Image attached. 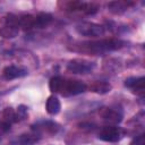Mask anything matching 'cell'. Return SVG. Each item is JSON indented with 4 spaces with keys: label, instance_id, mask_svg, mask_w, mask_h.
<instances>
[{
    "label": "cell",
    "instance_id": "cell-13",
    "mask_svg": "<svg viewBox=\"0 0 145 145\" xmlns=\"http://www.w3.org/2000/svg\"><path fill=\"white\" fill-rule=\"evenodd\" d=\"M130 6H133V2L129 1H111L108 3V9L112 14L120 15L125 12Z\"/></svg>",
    "mask_w": 145,
    "mask_h": 145
},
{
    "label": "cell",
    "instance_id": "cell-1",
    "mask_svg": "<svg viewBox=\"0 0 145 145\" xmlns=\"http://www.w3.org/2000/svg\"><path fill=\"white\" fill-rule=\"evenodd\" d=\"M125 42L119 39H102L96 41H86L75 45L71 50L77 52H85L92 54H101L105 52H111L121 49Z\"/></svg>",
    "mask_w": 145,
    "mask_h": 145
},
{
    "label": "cell",
    "instance_id": "cell-8",
    "mask_svg": "<svg viewBox=\"0 0 145 145\" xmlns=\"http://www.w3.org/2000/svg\"><path fill=\"white\" fill-rule=\"evenodd\" d=\"M59 128H60V126L57 122L52 121V120H41V121H37V122H35L31 126V130L37 133L41 137L44 134L45 135L57 134Z\"/></svg>",
    "mask_w": 145,
    "mask_h": 145
},
{
    "label": "cell",
    "instance_id": "cell-20",
    "mask_svg": "<svg viewBox=\"0 0 145 145\" xmlns=\"http://www.w3.org/2000/svg\"><path fill=\"white\" fill-rule=\"evenodd\" d=\"M10 127H11L10 123H8L7 121H5L3 119H0V137L3 136L5 134H7L10 130Z\"/></svg>",
    "mask_w": 145,
    "mask_h": 145
},
{
    "label": "cell",
    "instance_id": "cell-10",
    "mask_svg": "<svg viewBox=\"0 0 145 145\" xmlns=\"http://www.w3.org/2000/svg\"><path fill=\"white\" fill-rule=\"evenodd\" d=\"M28 74L27 69L19 67V66H15V65H10L7 66L3 70H2V77L6 80H12L16 78H20V77H25Z\"/></svg>",
    "mask_w": 145,
    "mask_h": 145
},
{
    "label": "cell",
    "instance_id": "cell-11",
    "mask_svg": "<svg viewBox=\"0 0 145 145\" xmlns=\"http://www.w3.org/2000/svg\"><path fill=\"white\" fill-rule=\"evenodd\" d=\"M125 86L130 88L133 92L139 93L142 96L144 94V88H145V78L143 76L140 77H128L125 80Z\"/></svg>",
    "mask_w": 145,
    "mask_h": 145
},
{
    "label": "cell",
    "instance_id": "cell-4",
    "mask_svg": "<svg viewBox=\"0 0 145 145\" xmlns=\"http://www.w3.org/2000/svg\"><path fill=\"white\" fill-rule=\"evenodd\" d=\"M75 31L82 35L87 37H100L105 33V27L103 25L92 23V22H82L75 26Z\"/></svg>",
    "mask_w": 145,
    "mask_h": 145
},
{
    "label": "cell",
    "instance_id": "cell-9",
    "mask_svg": "<svg viewBox=\"0 0 145 145\" xmlns=\"http://www.w3.org/2000/svg\"><path fill=\"white\" fill-rule=\"evenodd\" d=\"M97 6L89 2H80V1H74L67 3V9L70 11H82L86 15H93L97 11Z\"/></svg>",
    "mask_w": 145,
    "mask_h": 145
},
{
    "label": "cell",
    "instance_id": "cell-18",
    "mask_svg": "<svg viewBox=\"0 0 145 145\" xmlns=\"http://www.w3.org/2000/svg\"><path fill=\"white\" fill-rule=\"evenodd\" d=\"M2 119L5 121H7L8 123L12 125L15 122H18V117H17V113H16V110H14L12 108H6L2 112Z\"/></svg>",
    "mask_w": 145,
    "mask_h": 145
},
{
    "label": "cell",
    "instance_id": "cell-15",
    "mask_svg": "<svg viewBox=\"0 0 145 145\" xmlns=\"http://www.w3.org/2000/svg\"><path fill=\"white\" fill-rule=\"evenodd\" d=\"M45 109H46V112L51 116L58 114L61 109V103H60L59 99L56 95L49 96L46 100V103H45Z\"/></svg>",
    "mask_w": 145,
    "mask_h": 145
},
{
    "label": "cell",
    "instance_id": "cell-3",
    "mask_svg": "<svg viewBox=\"0 0 145 145\" xmlns=\"http://www.w3.org/2000/svg\"><path fill=\"white\" fill-rule=\"evenodd\" d=\"M19 16L7 14L0 19V36L3 39H14L19 33Z\"/></svg>",
    "mask_w": 145,
    "mask_h": 145
},
{
    "label": "cell",
    "instance_id": "cell-6",
    "mask_svg": "<svg viewBox=\"0 0 145 145\" xmlns=\"http://www.w3.org/2000/svg\"><path fill=\"white\" fill-rule=\"evenodd\" d=\"M99 139L103 142H109V143H116L119 142L123 137V130L120 127L117 126H105L102 127L97 134Z\"/></svg>",
    "mask_w": 145,
    "mask_h": 145
},
{
    "label": "cell",
    "instance_id": "cell-2",
    "mask_svg": "<svg viewBox=\"0 0 145 145\" xmlns=\"http://www.w3.org/2000/svg\"><path fill=\"white\" fill-rule=\"evenodd\" d=\"M50 91L53 93H59L62 96H74L84 93L87 86L82 80L66 79L61 76H54L49 82Z\"/></svg>",
    "mask_w": 145,
    "mask_h": 145
},
{
    "label": "cell",
    "instance_id": "cell-7",
    "mask_svg": "<svg viewBox=\"0 0 145 145\" xmlns=\"http://www.w3.org/2000/svg\"><path fill=\"white\" fill-rule=\"evenodd\" d=\"M100 117L111 126H116L122 120V110L117 106H103L99 111Z\"/></svg>",
    "mask_w": 145,
    "mask_h": 145
},
{
    "label": "cell",
    "instance_id": "cell-19",
    "mask_svg": "<svg viewBox=\"0 0 145 145\" xmlns=\"http://www.w3.org/2000/svg\"><path fill=\"white\" fill-rule=\"evenodd\" d=\"M16 113H17V117H18V120H24L27 118V106L25 105H19L17 109H16Z\"/></svg>",
    "mask_w": 145,
    "mask_h": 145
},
{
    "label": "cell",
    "instance_id": "cell-12",
    "mask_svg": "<svg viewBox=\"0 0 145 145\" xmlns=\"http://www.w3.org/2000/svg\"><path fill=\"white\" fill-rule=\"evenodd\" d=\"M40 138H41V136L37 133L31 130L29 133H25V134L19 135L17 137L16 143L18 145H34L35 143H37L40 140Z\"/></svg>",
    "mask_w": 145,
    "mask_h": 145
},
{
    "label": "cell",
    "instance_id": "cell-17",
    "mask_svg": "<svg viewBox=\"0 0 145 145\" xmlns=\"http://www.w3.org/2000/svg\"><path fill=\"white\" fill-rule=\"evenodd\" d=\"M19 27L24 31L34 29V15H23L19 16Z\"/></svg>",
    "mask_w": 145,
    "mask_h": 145
},
{
    "label": "cell",
    "instance_id": "cell-14",
    "mask_svg": "<svg viewBox=\"0 0 145 145\" xmlns=\"http://www.w3.org/2000/svg\"><path fill=\"white\" fill-rule=\"evenodd\" d=\"M52 22V16L48 12H40L34 16V29L45 28Z\"/></svg>",
    "mask_w": 145,
    "mask_h": 145
},
{
    "label": "cell",
    "instance_id": "cell-16",
    "mask_svg": "<svg viewBox=\"0 0 145 145\" xmlns=\"http://www.w3.org/2000/svg\"><path fill=\"white\" fill-rule=\"evenodd\" d=\"M111 85L108 83V82H103V80H97V82H94L91 86H89V89L94 93H97V94H106L111 91Z\"/></svg>",
    "mask_w": 145,
    "mask_h": 145
},
{
    "label": "cell",
    "instance_id": "cell-5",
    "mask_svg": "<svg viewBox=\"0 0 145 145\" xmlns=\"http://www.w3.org/2000/svg\"><path fill=\"white\" fill-rule=\"evenodd\" d=\"M95 68V63L86 59H72L67 63V70L71 74L85 75Z\"/></svg>",
    "mask_w": 145,
    "mask_h": 145
},
{
    "label": "cell",
    "instance_id": "cell-21",
    "mask_svg": "<svg viewBox=\"0 0 145 145\" xmlns=\"http://www.w3.org/2000/svg\"><path fill=\"white\" fill-rule=\"evenodd\" d=\"M130 145H145V135L144 134L137 135L133 139V142L130 143Z\"/></svg>",
    "mask_w": 145,
    "mask_h": 145
}]
</instances>
